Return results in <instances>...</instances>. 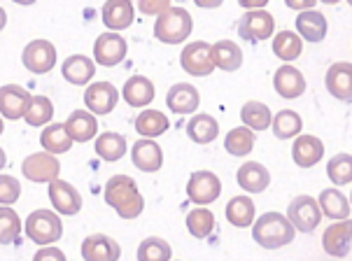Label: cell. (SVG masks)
Masks as SVG:
<instances>
[{
  "label": "cell",
  "mask_w": 352,
  "mask_h": 261,
  "mask_svg": "<svg viewBox=\"0 0 352 261\" xmlns=\"http://www.w3.org/2000/svg\"><path fill=\"white\" fill-rule=\"evenodd\" d=\"M187 231L199 240L208 238V236L214 231V215L206 205H199V207H194V210H189L187 212Z\"/></svg>",
  "instance_id": "39"
},
{
  "label": "cell",
  "mask_w": 352,
  "mask_h": 261,
  "mask_svg": "<svg viewBox=\"0 0 352 261\" xmlns=\"http://www.w3.org/2000/svg\"><path fill=\"white\" fill-rule=\"evenodd\" d=\"M170 8V0H138V10L147 16H159Z\"/></svg>",
  "instance_id": "45"
},
{
  "label": "cell",
  "mask_w": 352,
  "mask_h": 261,
  "mask_svg": "<svg viewBox=\"0 0 352 261\" xmlns=\"http://www.w3.org/2000/svg\"><path fill=\"white\" fill-rule=\"evenodd\" d=\"M52 117H54L52 100L47 96H31V103H28L26 115H23L26 124H31V126H45V124L52 122Z\"/></svg>",
  "instance_id": "41"
},
{
  "label": "cell",
  "mask_w": 352,
  "mask_h": 261,
  "mask_svg": "<svg viewBox=\"0 0 352 261\" xmlns=\"http://www.w3.org/2000/svg\"><path fill=\"white\" fill-rule=\"evenodd\" d=\"M322 247L329 257H348L352 247V219H333L331 227L322 234Z\"/></svg>",
  "instance_id": "10"
},
{
  "label": "cell",
  "mask_w": 352,
  "mask_h": 261,
  "mask_svg": "<svg viewBox=\"0 0 352 261\" xmlns=\"http://www.w3.org/2000/svg\"><path fill=\"white\" fill-rule=\"evenodd\" d=\"M73 138H70L65 124H50L43 133H40V145L52 154H63L73 147Z\"/></svg>",
  "instance_id": "37"
},
{
  "label": "cell",
  "mask_w": 352,
  "mask_h": 261,
  "mask_svg": "<svg viewBox=\"0 0 352 261\" xmlns=\"http://www.w3.org/2000/svg\"><path fill=\"white\" fill-rule=\"evenodd\" d=\"M327 177L333 182V187L352 185V154H336L329 163H327Z\"/></svg>",
  "instance_id": "40"
},
{
  "label": "cell",
  "mask_w": 352,
  "mask_h": 261,
  "mask_svg": "<svg viewBox=\"0 0 352 261\" xmlns=\"http://www.w3.org/2000/svg\"><path fill=\"white\" fill-rule=\"evenodd\" d=\"M31 103V93L23 87L5 84L0 87V115L8 120H21L26 115V108Z\"/></svg>",
  "instance_id": "20"
},
{
  "label": "cell",
  "mask_w": 352,
  "mask_h": 261,
  "mask_svg": "<svg viewBox=\"0 0 352 261\" xmlns=\"http://www.w3.org/2000/svg\"><path fill=\"white\" fill-rule=\"evenodd\" d=\"M21 61L26 65V70H31L35 75H45L50 73L56 63V47L50 40H33L26 45L21 54Z\"/></svg>",
  "instance_id": "12"
},
{
  "label": "cell",
  "mask_w": 352,
  "mask_h": 261,
  "mask_svg": "<svg viewBox=\"0 0 352 261\" xmlns=\"http://www.w3.org/2000/svg\"><path fill=\"white\" fill-rule=\"evenodd\" d=\"M199 8H203V10H214V8H219V5L224 3V0H194Z\"/></svg>",
  "instance_id": "49"
},
{
  "label": "cell",
  "mask_w": 352,
  "mask_h": 261,
  "mask_svg": "<svg viewBox=\"0 0 352 261\" xmlns=\"http://www.w3.org/2000/svg\"><path fill=\"white\" fill-rule=\"evenodd\" d=\"M273 33H276V21L266 10H248L238 21V35L248 43H261L273 38Z\"/></svg>",
  "instance_id": "8"
},
{
  "label": "cell",
  "mask_w": 352,
  "mask_h": 261,
  "mask_svg": "<svg viewBox=\"0 0 352 261\" xmlns=\"http://www.w3.org/2000/svg\"><path fill=\"white\" fill-rule=\"evenodd\" d=\"M21 194V185L12 175H0V205L16 203Z\"/></svg>",
  "instance_id": "44"
},
{
  "label": "cell",
  "mask_w": 352,
  "mask_h": 261,
  "mask_svg": "<svg viewBox=\"0 0 352 261\" xmlns=\"http://www.w3.org/2000/svg\"><path fill=\"white\" fill-rule=\"evenodd\" d=\"M289 10H296V12H303V10H315V3L318 0H285Z\"/></svg>",
  "instance_id": "46"
},
{
  "label": "cell",
  "mask_w": 352,
  "mask_h": 261,
  "mask_svg": "<svg viewBox=\"0 0 352 261\" xmlns=\"http://www.w3.org/2000/svg\"><path fill=\"white\" fill-rule=\"evenodd\" d=\"M348 3H350V5H352V0H348Z\"/></svg>",
  "instance_id": "56"
},
{
  "label": "cell",
  "mask_w": 352,
  "mask_h": 261,
  "mask_svg": "<svg viewBox=\"0 0 352 261\" xmlns=\"http://www.w3.org/2000/svg\"><path fill=\"white\" fill-rule=\"evenodd\" d=\"M21 170L31 182H47V185H50V182L56 180L58 173H61V163H58L56 154L45 150V152L31 154V157L23 159Z\"/></svg>",
  "instance_id": "9"
},
{
  "label": "cell",
  "mask_w": 352,
  "mask_h": 261,
  "mask_svg": "<svg viewBox=\"0 0 352 261\" xmlns=\"http://www.w3.org/2000/svg\"><path fill=\"white\" fill-rule=\"evenodd\" d=\"M256 130H252L250 126H236L226 133L224 138V150L231 154V157H248L250 152L254 150V140H256Z\"/></svg>",
  "instance_id": "31"
},
{
  "label": "cell",
  "mask_w": 352,
  "mask_h": 261,
  "mask_svg": "<svg viewBox=\"0 0 352 261\" xmlns=\"http://www.w3.org/2000/svg\"><path fill=\"white\" fill-rule=\"evenodd\" d=\"M170 257H173V250L164 238H145L138 245L140 261H168Z\"/></svg>",
  "instance_id": "42"
},
{
  "label": "cell",
  "mask_w": 352,
  "mask_h": 261,
  "mask_svg": "<svg viewBox=\"0 0 352 261\" xmlns=\"http://www.w3.org/2000/svg\"><path fill=\"white\" fill-rule=\"evenodd\" d=\"M100 14L110 31H124L133 23V3L131 0H107Z\"/></svg>",
  "instance_id": "27"
},
{
  "label": "cell",
  "mask_w": 352,
  "mask_h": 261,
  "mask_svg": "<svg viewBox=\"0 0 352 261\" xmlns=\"http://www.w3.org/2000/svg\"><path fill=\"white\" fill-rule=\"evenodd\" d=\"M273 89L283 98H299L306 91V77H303L299 68H294L292 63H285L273 75Z\"/></svg>",
  "instance_id": "16"
},
{
  "label": "cell",
  "mask_w": 352,
  "mask_h": 261,
  "mask_svg": "<svg viewBox=\"0 0 352 261\" xmlns=\"http://www.w3.org/2000/svg\"><path fill=\"white\" fill-rule=\"evenodd\" d=\"M0 135H3V115H0Z\"/></svg>",
  "instance_id": "54"
},
{
  "label": "cell",
  "mask_w": 352,
  "mask_h": 261,
  "mask_svg": "<svg viewBox=\"0 0 352 261\" xmlns=\"http://www.w3.org/2000/svg\"><path fill=\"white\" fill-rule=\"evenodd\" d=\"M212 58L214 65L224 73H236L243 65V52L234 40H217L212 45Z\"/></svg>",
  "instance_id": "30"
},
{
  "label": "cell",
  "mask_w": 352,
  "mask_h": 261,
  "mask_svg": "<svg viewBox=\"0 0 352 261\" xmlns=\"http://www.w3.org/2000/svg\"><path fill=\"white\" fill-rule=\"evenodd\" d=\"M273 135L280 140H289V138H296L303 128V120L299 112L294 110H280L278 115H273Z\"/></svg>",
  "instance_id": "38"
},
{
  "label": "cell",
  "mask_w": 352,
  "mask_h": 261,
  "mask_svg": "<svg viewBox=\"0 0 352 261\" xmlns=\"http://www.w3.org/2000/svg\"><path fill=\"white\" fill-rule=\"evenodd\" d=\"M126 138L122 133H115V130H107V133H100L96 138V154L103 161H119V159L126 154Z\"/></svg>",
  "instance_id": "36"
},
{
  "label": "cell",
  "mask_w": 352,
  "mask_h": 261,
  "mask_svg": "<svg viewBox=\"0 0 352 261\" xmlns=\"http://www.w3.org/2000/svg\"><path fill=\"white\" fill-rule=\"evenodd\" d=\"M61 73L65 80L70 82V84L75 87H85L91 82V77L96 75V65H94V61L85 54H73L68 56L61 65Z\"/></svg>",
  "instance_id": "25"
},
{
  "label": "cell",
  "mask_w": 352,
  "mask_h": 261,
  "mask_svg": "<svg viewBox=\"0 0 352 261\" xmlns=\"http://www.w3.org/2000/svg\"><path fill=\"white\" fill-rule=\"evenodd\" d=\"M35 259H65V254L54 250V247H50V245H43V250L35 254Z\"/></svg>",
  "instance_id": "47"
},
{
  "label": "cell",
  "mask_w": 352,
  "mask_h": 261,
  "mask_svg": "<svg viewBox=\"0 0 352 261\" xmlns=\"http://www.w3.org/2000/svg\"><path fill=\"white\" fill-rule=\"evenodd\" d=\"M14 3H19V5H33L35 0H14Z\"/></svg>",
  "instance_id": "52"
},
{
  "label": "cell",
  "mask_w": 352,
  "mask_h": 261,
  "mask_svg": "<svg viewBox=\"0 0 352 261\" xmlns=\"http://www.w3.org/2000/svg\"><path fill=\"white\" fill-rule=\"evenodd\" d=\"M226 219H229V224L236 229L252 227L256 219L254 201L250 198V196H234V198L226 203Z\"/></svg>",
  "instance_id": "28"
},
{
  "label": "cell",
  "mask_w": 352,
  "mask_h": 261,
  "mask_svg": "<svg viewBox=\"0 0 352 261\" xmlns=\"http://www.w3.org/2000/svg\"><path fill=\"white\" fill-rule=\"evenodd\" d=\"M119 91L110 82H94L85 91V105L94 115H110L117 108Z\"/></svg>",
  "instance_id": "13"
},
{
  "label": "cell",
  "mask_w": 352,
  "mask_h": 261,
  "mask_svg": "<svg viewBox=\"0 0 352 261\" xmlns=\"http://www.w3.org/2000/svg\"><path fill=\"white\" fill-rule=\"evenodd\" d=\"M105 201L122 219H135L145 210V198L138 192L133 177L129 175H112L105 185Z\"/></svg>",
  "instance_id": "1"
},
{
  "label": "cell",
  "mask_w": 352,
  "mask_h": 261,
  "mask_svg": "<svg viewBox=\"0 0 352 261\" xmlns=\"http://www.w3.org/2000/svg\"><path fill=\"white\" fill-rule=\"evenodd\" d=\"M26 236L31 238L35 245H52L63 236V224L58 215H54L52 210H35L28 215L26 224Z\"/></svg>",
  "instance_id": "4"
},
{
  "label": "cell",
  "mask_w": 352,
  "mask_h": 261,
  "mask_svg": "<svg viewBox=\"0 0 352 261\" xmlns=\"http://www.w3.org/2000/svg\"><path fill=\"white\" fill-rule=\"evenodd\" d=\"M5 163H8V157H5V150H0V170L5 168Z\"/></svg>",
  "instance_id": "51"
},
{
  "label": "cell",
  "mask_w": 352,
  "mask_h": 261,
  "mask_svg": "<svg viewBox=\"0 0 352 261\" xmlns=\"http://www.w3.org/2000/svg\"><path fill=\"white\" fill-rule=\"evenodd\" d=\"M82 257L87 261H117L122 257V247L110 236L94 234L82 242Z\"/></svg>",
  "instance_id": "21"
},
{
  "label": "cell",
  "mask_w": 352,
  "mask_h": 261,
  "mask_svg": "<svg viewBox=\"0 0 352 261\" xmlns=\"http://www.w3.org/2000/svg\"><path fill=\"white\" fill-rule=\"evenodd\" d=\"M329 31L327 16L318 10H303L296 16V33L303 38V43H322Z\"/></svg>",
  "instance_id": "22"
},
{
  "label": "cell",
  "mask_w": 352,
  "mask_h": 261,
  "mask_svg": "<svg viewBox=\"0 0 352 261\" xmlns=\"http://www.w3.org/2000/svg\"><path fill=\"white\" fill-rule=\"evenodd\" d=\"M287 217H289V222L294 224L296 231H301V234H313V231L320 227L324 215H322L320 201H315L313 196H308V194H301L289 201Z\"/></svg>",
  "instance_id": "5"
},
{
  "label": "cell",
  "mask_w": 352,
  "mask_h": 261,
  "mask_svg": "<svg viewBox=\"0 0 352 261\" xmlns=\"http://www.w3.org/2000/svg\"><path fill=\"white\" fill-rule=\"evenodd\" d=\"M320 207L322 215L329 219H348L350 217V201L338 192V189H322L320 192Z\"/></svg>",
  "instance_id": "33"
},
{
  "label": "cell",
  "mask_w": 352,
  "mask_h": 261,
  "mask_svg": "<svg viewBox=\"0 0 352 261\" xmlns=\"http://www.w3.org/2000/svg\"><path fill=\"white\" fill-rule=\"evenodd\" d=\"M222 194V180L212 170H194L187 182V198L194 205H210Z\"/></svg>",
  "instance_id": "7"
},
{
  "label": "cell",
  "mask_w": 352,
  "mask_h": 261,
  "mask_svg": "<svg viewBox=\"0 0 352 261\" xmlns=\"http://www.w3.org/2000/svg\"><path fill=\"white\" fill-rule=\"evenodd\" d=\"M50 201L54 205V210L61 212V215H77L82 210V196L80 192L63 180H52L50 182Z\"/></svg>",
  "instance_id": "17"
},
{
  "label": "cell",
  "mask_w": 352,
  "mask_h": 261,
  "mask_svg": "<svg viewBox=\"0 0 352 261\" xmlns=\"http://www.w3.org/2000/svg\"><path fill=\"white\" fill-rule=\"evenodd\" d=\"M236 180H238V185H241V189H245L248 194H261L271 185V173H268V168L264 163L248 161L238 168Z\"/></svg>",
  "instance_id": "23"
},
{
  "label": "cell",
  "mask_w": 352,
  "mask_h": 261,
  "mask_svg": "<svg viewBox=\"0 0 352 261\" xmlns=\"http://www.w3.org/2000/svg\"><path fill=\"white\" fill-rule=\"evenodd\" d=\"M65 128H68L70 138L75 142H89L96 138L98 133V122L96 115L91 110H75L73 115L65 120Z\"/></svg>",
  "instance_id": "24"
},
{
  "label": "cell",
  "mask_w": 352,
  "mask_h": 261,
  "mask_svg": "<svg viewBox=\"0 0 352 261\" xmlns=\"http://www.w3.org/2000/svg\"><path fill=\"white\" fill-rule=\"evenodd\" d=\"M303 52V38L296 31H280L273 35V54L283 61H294L299 58Z\"/></svg>",
  "instance_id": "34"
},
{
  "label": "cell",
  "mask_w": 352,
  "mask_h": 261,
  "mask_svg": "<svg viewBox=\"0 0 352 261\" xmlns=\"http://www.w3.org/2000/svg\"><path fill=\"white\" fill-rule=\"evenodd\" d=\"M187 135L196 145H210L219 135V124L212 115H194L187 124Z\"/></svg>",
  "instance_id": "29"
},
{
  "label": "cell",
  "mask_w": 352,
  "mask_h": 261,
  "mask_svg": "<svg viewBox=\"0 0 352 261\" xmlns=\"http://www.w3.org/2000/svg\"><path fill=\"white\" fill-rule=\"evenodd\" d=\"M294 236V224L289 222L287 215H280V212H264L252 224V238L264 250H280V247L289 245Z\"/></svg>",
  "instance_id": "2"
},
{
  "label": "cell",
  "mask_w": 352,
  "mask_h": 261,
  "mask_svg": "<svg viewBox=\"0 0 352 261\" xmlns=\"http://www.w3.org/2000/svg\"><path fill=\"white\" fill-rule=\"evenodd\" d=\"M180 65L184 73H189L192 77H208L217 68L212 58V45L206 43V40H196V43L184 45L180 54Z\"/></svg>",
  "instance_id": "6"
},
{
  "label": "cell",
  "mask_w": 352,
  "mask_h": 261,
  "mask_svg": "<svg viewBox=\"0 0 352 261\" xmlns=\"http://www.w3.org/2000/svg\"><path fill=\"white\" fill-rule=\"evenodd\" d=\"M21 219L12 207H0V245H10L19 238Z\"/></svg>",
  "instance_id": "43"
},
{
  "label": "cell",
  "mask_w": 352,
  "mask_h": 261,
  "mask_svg": "<svg viewBox=\"0 0 352 261\" xmlns=\"http://www.w3.org/2000/svg\"><path fill=\"white\" fill-rule=\"evenodd\" d=\"M238 5L245 10H264L268 5V0H238Z\"/></svg>",
  "instance_id": "48"
},
{
  "label": "cell",
  "mask_w": 352,
  "mask_h": 261,
  "mask_svg": "<svg viewBox=\"0 0 352 261\" xmlns=\"http://www.w3.org/2000/svg\"><path fill=\"white\" fill-rule=\"evenodd\" d=\"M241 120L252 130H266V128H271V124H273V112L266 103L248 100L241 108Z\"/></svg>",
  "instance_id": "35"
},
{
  "label": "cell",
  "mask_w": 352,
  "mask_h": 261,
  "mask_svg": "<svg viewBox=\"0 0 352 261\" xmlns=\"http://www.w3.org/2000/svg\"><path fill=\"white\" fill-rule=\"evenodd\" d=\"M131 161L142 173H157L164 166V152H161L159 142H154V138H140L131 147Z\"/></svg>",
  "instance_id": "14"
},
{
  "label": "cell",
  "mask_w": 352,
  "mask_h": 261,
  "mask_svg": "<svg viewBox=\"0 0 352 261\" xmlns=\"http://www.w3.org/2000/svg\"><path fill=\"white\" fill-rule=\"evenodd\" d=\"M168 117L159 110H142L135 117V133H140L142 138H159L168 130Z\"/></svg>",
  "instance_id": "32"
},
{
  "label": "cell",
  "mask_w": 352,
  "mask_h": 261,
  "mask_svg": "<svg viewBox=\"0 0 352 261\" xmlns=\"http://www.w3.org/2000/svg\"><path fill=\"white\" fill-rule=\"evenodd\" d=\"M327 91L338 100H352V63L338 61L331 63L324 75Z\"/></svg>",
  "instance_id": "19"
},
{
  "label": "cell",
  "mask_w": 352,
  "mask_h": 261,
  "mask_svg": "<svg viewBox=\"0 0 352 261\" xmlns=\"http://www.w3.org/2000/svg\"><path fill=\"white\" fill-rule=\"evenodd\" d=\"M126 52L129 43L117 31H107L98 35L96 43H94V58H96V63L105 65V68L122 63L126 58Z\"/></svg>",
  "instance_id": "11"
},
{
  "label": "cell",
  "mask_w": 352,
  "mask_h": 261,
  "mask_svg": "<svg viewBox=\"0 0 352 261\" xmlns=\"http://www.w3.org/2000/svg\"><path fill=\"white\" fill-rule=\"evenodd\" d=\"M350 203H352V194H350Z\"/></svg>",
  "instance_id": "55"
},
{
  "label": "cell",
  "mask_w": 352,
  "mask_h": 261,
  "mask_svg": "<svg viewBox=\"0 0 352 261\" xmlns=\"http://www.w3.org/2000/svg\"><path fill=\"white\" fill-rule=\"evenodd\" d=\"M324 157V142L318 135H296L294 147H292V161L299 168H313L315 163Z\"/></svg>",
  "instance_id": "18"
},
{
  "label": "cell",
  "mask_w": 352,
  "mask_h": 261,
  "mask_svg": "<svg viewBox=\"0 0 352 261\" xmlns=\"http://www.w3.org/2000/svg\"><path fill=\"white\" fill-rule=\"evenodd\" d=\"M320 3H324V5H336V3H341V0H320Z\"/></svg>",
  "instance_id": "53"
},
{
  "label": "cell",
  "mask_w": 352,
  "mask_h": 261,
  "mask_svg": "<svg viewBox=\"0 0 352 261\" xmlns=\"http://www.w3.org/2000/svg\"><path fill=\"white\" fill-rule=\"evenodd\" d=\"M5 23H8V12H5L3 8H0V31L5 28Z\"/></svg>",
  "instance_id": "50"
},
{
  "label": "cell",
  "mask_w": 352,
  "mask_h": 261,
  "mask_svg": "<svg viewBox=\"0 0 352 261\" xmlns=\"http://www.w3.org/2000/svg\"><path fill=\"white\" fill-rule=\"evenodd\" d=\"M194 31V19L184 8H170L161 12L154 21V38L161 40L166 45H180L192 35Z\"/></svg>",
  "instance_id": "3"
},
{
  "label": "cell",
  "mask_w": 352,
  "mask_h": 261,
  "mask_svg": "<svg viewBox=\"0 0 352 261\" xmlns=\"http://www.w3.org/2000/svg\"><path fill=\"white\" fill-rule=\"evenodd\" d=\"M122 96L131 108H145V105H150L154 96H157V89H154L152 80H147V77H142V75H135V77H129V82L124 84Z\"/></svg>",
  "instance_id": "26"
},
{
  "label": "cell",
  "mask_w": 352,
  "mask_h": 261,
  "mask_svg": "<svg viewBox=\"0 0 352 261\" xmlns=\"http://www.w3.org/2000/svg\"><path fill=\"white\" fill-rule=\"evenodd\" d=\"M166 105L175 115H194L201 105V93L189 82H180V84H173L166 93Z\"/></svg>",
  "instance_id": "15"
}]
</instances>
